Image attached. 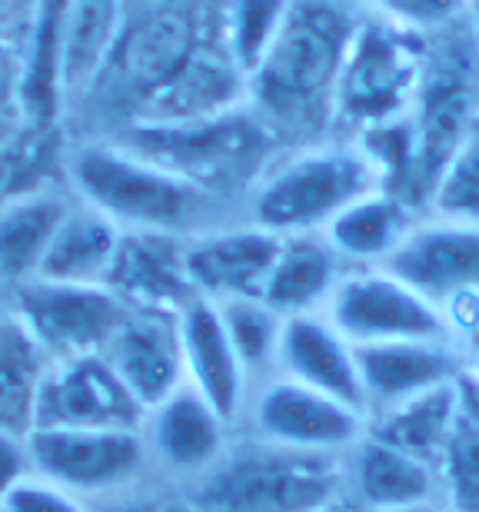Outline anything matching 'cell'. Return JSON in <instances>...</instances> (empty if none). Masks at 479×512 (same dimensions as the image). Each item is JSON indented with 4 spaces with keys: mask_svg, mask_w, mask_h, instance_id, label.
Masks as SVG:
<instances>
[{
    "mask_svg": "<svg viewBox=\"0 0 479 512\" xmlns=\"http://www.w3.org/2000/svg\"><path fill=\"white\" fill-rule=\"evenodd\" d=\"M353 34V20L326 0L290 4L270 50L247 77V104L277 143L313 147L333 120Z\"/></svg>",
    "mask_w": 479,
    "mask_h": 512,
    "instance_id": "obj_1",
    "label": "cell"
},
{
    "mask_svg": "<svg viewBox=\"0 0 479 512\" xmlns=\"http://www.w3.org/2000/svg\"><path fill=\"white\" fill-rule=\"evenodd\" d=\"M80 203L104 213L124 233H170L193 240L217 230L220 203L120 143H84L70 157Z\"/></svg>",
    "mask_w": 479,
    "mask_h": 512,
    "instance_id": "obj_2",
    "label": "cell"
},
{
    "mask_svg": "<svg viewBox=\"0 0 479 512\" xmlns=\"http://www.w3.org/2000/svg\"><path fill=\"white\" fill-rule=\"evenodd\" d=\"M200 512H320L346 499V456L303 453L253 436L190 479Z\"/></svg>",
    "mask_w": 479,
    "mask_h": 512,
    "instance_id": "obj_3",
    "label": "cell"
},
{
    "mask_svg": "<svg viewBox=\"0 0 479 512\" xmlns=\"http://www.w3.org/2000/svg\"><path fill=\"white\" fill-rule=\"evenodd\" d=\"M117 143L217 200L253 193L277 147L250 107L183 124H130Z\"/></svg>",
    "mask_w": 479,
    "mask_h": 512,
    "instance_id": "obj_4",
    "label": "cell"
},
{
    "mask_svg": "<svg viewBox=\"0 0 479 512\" xmlns=\"http://www.w3.org/2000/svg\"><path fill=\"white\" fill-rule=\"evenodd\" d=\"M383 190L360 143H313L273 163L250 193V223L277 233H323L353 200Z\"/></svg>",
    "mask_w": 479,
    "mask_h": 512,
    "instance_id": "obj_5",
    "label": "cell"
},
{
    "mask_svg": "<svg viewBox=\"0 0 479 512\" xmlns=\"http://www.w3.org/2000/svg\"><path fill=\"white\" fill-rule=\"evenodd\" d=\"M423 64V44L410 30L386 20L356 27L336 87L333 120H343L363 133L406 117L420 90Z\"/></svg>",
    "mask_w": 479,
    "mask_h": 512,
    "instance_id": "obj_6",
    "label": "cell"
},
{
    "mask_svg": "<svg viewBox=\"0 0 479 512\" xmlns=\"http://www.w3.org/2000/svg\"><path fill=\"white\" fill-rule=\"evenodd\" d=\"M323 313L353 346L400 340L456 343L450 316L383 266H346Z\"/></svg>",
    "mask_w": 479,
    "mask_h": 512,
    "instance_id": "obj_7",
    "label": "cell"
},
{
    "mask_svg": "<svg viewBox=\"0 0 479 512\" xmlns=\"http://www.w3.org/2000/svg\"><path fill=\"white\" fill-rule=\"evenodd\" d=\"M30 469L84 503L144 483L150 466L144 429H30Z\"/></svg>",
    "mask_w": 479,
    "mask_h": 512,
    "instance_id": "obj_8",
    "label": "cell"
},
{
    "mask_svg": "<svg viewBox=\"0 0 479 512\" xmlns=\"http://www.w3.org/2000/svg\"><path fill=\"white\" fill-rule=\"evenodd\" d=\"M7 296L10 313L24 323L50 363L104 353L130 310L107 286L27 280Z\"/></svg>",
    "mask_w": 479,
    "mask_h": 512,
    "instance_id": "obj_9",
    "label": "cell"
},
{
    "mask_svg": "<svg viewBox=\"0 0 479 512\" xmlns=\"http://www.w3.org/2000/svg\"><path fill=\"white\" fill-rule=\"evenodd\" d=\"M250 433L273 446L303 453L346 456L366 436V416L340 399L273 373L253 386L247 413Z\"/></svg>",
    "mask_w": 479,
    "mask_h": 512,
    "instance_id": "obj_10",
    "label": "cell"
},
{
    "mask_svg": "<svg viewBox=\"0 0 479 512\" xmlns=\"http://www.w3.org/2000/svg\"><path fill=\"white\" fill-rule=\"evenodd\" d=\"M383 270L453 316L463 306H479V223L416 220Z\"/></svg>",
    "mask_w": 479,
    "mask_h": 512,
    "instance_id": "obj_11",
    "label": "cell"
},
{
    "mask_svg": "<svg viewBox=\"0 0 479 512\" xmlns=\"http://www.w3.org/2000/svg\"><path fill=\"white\" fill-rule=\"evenodd\" d=\"M147 409L100 353L50 363L34 399V429H144Z\"/></svg>",
    "mask_w": 479,
    "mask_h": 512,
    "instance_id": "obj_12",
    "label": "cell"
},
{
    "mask_svg": "<svg viewBox=\"0 0 479 512\" xmlns=\"http://www.w3.org/2000/svg\"><path fill=\"white\" fill-rule=\"evenodd\" d=\"M280 243L283 237L257 223L217 227L187 240V276L193 293L213 303L260 300Z\"/></svg>",
    "mask_w": 479,
    "mask_h": 512,
    "instance_id": "obj_13",
    "label": "cell"
},
{
    "mask_svg": "<svg viewBox=\"0 0 479 512\" xmlns=\"http://www.w3.org/2000/svg\"><path fill=\"white\" fill-rule=\"evenodd\" d=\"M183 376L207 403L217 409L227 426H237L247 413L253 383L243 370L237 350H233L227 330L220 320V306L213 300H190L177 313Z\"/></svg>",
    "mask_w": 479,
    "mask_h": 512,
    "instance_id": "obj_14",
    "label": "cell"
},
{
    "mask_svg": "<svg viewBox=\"0 0 479 512\" xmlns=\"http://www.w3.org/2000/svg\"><path fill=\"white\" fill-rule=\"evenodd\" d=\"M353 350L366 399V423L406 399L453 383L466 366L460 346L443 340H400Z\"/></svg>",
    "mask_w": 479,
    "mask_h": 512,
    "instance_id": "obj_15",
    "label": "cell"
},
{
    "mask_svg": "<svg viewBox=\"0 0 479 512\" xmlns=\"http://www.w3.org/2000/svg\"><path fill=\"white\" fill-rule=\"evenodd\" d=\"M100 356L147 413L187 383L177 313L127 310L124 323L117 326Z\"/></svg>",
    "mask_w": 479,
    "mask_h": 512,
    "instance_id": "obj_16",
    "label": "cell"
},
{
    "mask_svg": "<svg viewBox=\"0 0 479 512\" xmlns=\"http://www.w3.org/2000/svg\"><path fill=\"white\" fill-rule=\"evenodd\" d=\"M227 433L230 426L217 409L187 383L173 389L144 419L150 463L183 479L203 476L227 453Z\"/></svg>",
    "mask_w": 479,
    "mask_h": 512,
    "instance_id": "obj_17",
    "label": "cell"
},
{
    "mask_svg": "<svg viewBox=\"0 0 479 512\" xmlns=\"http://www.w3.org/2000/svg\"><path fill=\"white\" fill-rule=\"evenodd\" d=\"M104 286L130 310L180 313L197 300L187 276V240L170 233H124Z\"/></svg>",
    "mask_w": 479,
    "mask_h": 512,
    "instance_id": "obj_18",
    "label": "cell"
},
{
    "mask_svg": "<svg viewBox=\"0 0 479 512\" xmlns=\"http://www.w3.org/2000/svg\"><path fill=\"white\" fill-rule=\"evenodd\" d=\"M277 373L340 399L366 416V399L356 370V350L326 313L287 316L277 343Z\"/></svg>",
    "mask_w": 479,
    "mask_h": 512,
    "instance_id": "obj_19",
    "label": "cell"
},
{
    "mask_svg": "<svg viewBox=\"0 0 479 512\" xmlns=\"http://www.w3.org/2000/svg\"><path fill=\"white\" fill-rule=\"evenodd\" d=\"M346 503L360 512L443 506L440 469L366 433L346 453Z\"/></svg>",
    "mask_w": 479,
    "mask_h": 512,
    "instance_id": "obj_20",
    "label": "cell"
},
{
    "mask_svg": "<svg viewBox=\"0 0 479 512\" xmlns=\"http://www.w3.org/2000/svg\"><path fill=\"white\" fill-rule=\"evenodd\" d=\"M343 273L346 263L336 256L323 233L283 237L260 300L283 320L303 313H323Z\"/></svg>",
    "mask_w": 479,
    "mask_h": 512,
    "instance_id": "obj_21",
    "label": "cell"
},
{
    "mask_svg": "<svg viewBox=\"0 0 479 512\" xmlns=\"http://www.w3.org/2000/svg\"><path fill=\"white\" fill-rule=\"evenodd\" d=\"M120 237H124V230L114 220H107L104 213L87 207V203H74L67 217L60 220L34 280L104 286L110 266H114Z\"/></svg>",
    "mask_w": 479,
    "mask_h": 512,
    "instance_id": "obj_22",
    "label": "cell"
},
{
    "mask_svg": "<svg viewBox=\"0 0 479 512\" xmlns=\"http://www.w3.org/2000/svg\"><path fill=\"white\" fill-rule=\"evenodd\" d=\"M74 207L54 190H24L0 207V286L17 290L34 280L60 220Z\"/></svg>",
    "mask_w": 479,
    "mask_h": 512,
    "instance_id": "obj_23",
    "label": "cell"
},
{
    "mask_svg": "<svg viewBox=\"0 0 479 512\" xmlns=\"http://www.w3.org/2000/svg\"><path fill=\"white\" fill-rule=\"evenodd\" d=\"M416 213L390 190H373L336 213L323 237L346 266H383L413 230Z\"/></svg>",
    "mask_w": 479,
    "mask_h": 512,
    "instance_id": "obj_24",
    "label": "cell"
},
{
    "mask_svg": "<svg viewBox=\"0 0 479 512\" xmlns=\"http://www.w3.org/2000/svg\"><path fill=\"white\" fill-rule=\"evenodd\" d=\"M120 4L124 0H64V27H60L64 97L90 87L110 64L120 37Z\"/></svg>",
    "mask_w": 479,
    "mask_h": 512,
    "instance_id": "obj_25",
    "label": "cell"
},
{
    "mask_svg": "<svg viewBox=\"0 0 479 512\" xmlns=\"http://www.w3.org/2000/svg\"><path fill=\"white\" fill-rule=\"evenodd\" d=\"M456 413H460V406H456V380H453L373 416L366 423V433L386 446L403 449V453L440 469L443 449L450 443V433L456 426Z\"/></svg>",
    "mask_w": 479,
    "mask_h": 512,
    "instance_id": "obj_26",
    "label": "cell"
},
{
    "mask_svg": "<svg viewBox=\"0 0 479 512\" xmlns=\"http://www.w3.org/2000/svg\"><path fill=\"white\" fill-rule=\"evenodd\" d=\"M60 27H64V0H37L20 57V114L30 127H47L64 100Z\"/></svg>",
    "mask_w": 479,
    "mask_h": 512,
    "instance_id": "obj_27",
    "label": "cell"
},
{
    "mask_svg": "<svg viewBox=\"0 0 479 512\" xmlns=\"http://www.w3.org/2000/svg\"><path fill=\"white\" fill-rule=\"evenodd\" d=\"M50 360L14 313L0 316V433L27 439L34 429V399Z\"/></svg>",
    "mask_w": 479,
    "mask_h": 512,
    "instance_id": "obj_28",
    "label": "cell"
},
{
    "mask_svg": "<svg viewBox=\"0 0 479 512\" xmlns=\"http://www.w3.org/2000/svg\"><path fill=\"white\" fill-rule=\"evenodd\" d=\"M217 306L223 330H227L250 383L257 386L277 373V343L283 316L273 313L263 300H227Z\"/></svg>",
    "mask_w": 479,
    "mask_h": 512,
    "instance_id": "obj_29",
    "label": "cell"
},
{
    "mask_svg": "<svg viewBox=\"0 0 479 512\" xmlns=\"http://www.w3.org/2000/svg\"><path fill=\"white\" fill-rule=\"evenodd\" d=\"M430 213L440 220L479 223V114L440 173V183L430 197Z\"/></svg>",
    "mask_w": 479,
    "mask_h": 512,
    "instance_id": "obj_30",
    "label": "cell"
},
{
    "mask_svg": "<svg viewBox=\"0 0 479 512\" xmlns=\"http://www.w3.org/2000/svg\"><path fill=\"white\" fill-rule=\"evenodd\" d=\"M290 0H230L227 17V47L233 64L250 77L263 54L270 50L273 37L283 27Z\"/></svg>",
    "mask_w": 479,
    "mask_h": 512,
    "instance_id": "obj_31",
    "label": "cell"
},
{
    "mask_svg": "<svg viewBox=\"0 0 479 512\" xmlns=\"http://www.w3.org/2000/svg\"><path fill=\"white\" fill-rule=\"evenodd\" d=\"M440 483L450 512H479V429L460 413L440 459Z\"/></svg>",
    "mask_w": 479,
    "mask_h": 512,
    "instance_id": "obj_32",
    "label": "cell"
},
{
    "mask_svg": "<svg viewBox=\"0 0 479 512\" xmlns=\"http://www.w3.org/2000/svg\"><path fill=\"white\" fill-rule=\"evenodd\" d=\"M373 10H380L386 24L420 34V30L453 27L466 14L470 0H366Z\"/></svg>",
    "mask_w": 479,
    "mask_h": 512,
    "instance_id": "obj_33",
    "label": "cell"
},
{
    "mask_svg": "<svg viewBox=\"0 0 479 512\" xmlns=\"http://www.w3.org/2000/svg\"><path fill=\"white\" fill-rule=\"evenodd\" d=\"M0 512H90L80 496L30 473L0 493Z\"/></svg>",
    "mask_w": 479,
    "mask_h": 512,
    "instance_id": "obj_34",
    "label": "cell"
},
{
    "mask_svg": "<svg viewBox=\"0 0 479 512\" xmlns=\"http://www.w3.org/2000/svg\"><path fill=\"white\" fill-rule=\"evenodd\" d=\"M90 512H200L193 506V499L183 493H173V489H154V486H130L120 489L114 496H104L97 503H87Z\"/></svg>",
    "mask_w": 479,
    "mask_h": 512,
    "instance_id": "obj_35",
    "label": "cell"
},
{
    "mask_svg": "<svg viewBox=\"0 0 479 512\" xmlns=\"http://www.w3.org/2000/svg\"><path fill=\"white\" fill-rule=\"evenodd\" d=\"M456 406H460V416L466 423H473L479 429V373L470 363L456 376Z\"/></svg>",
    "mask_w": 479,
    "mask_h": 512,
    "instance_id": "obj_36",
    "label": "cell"
},
{
    "mask_svg": "<svg viewBox=\"0 0 479 512\" xmlns=\"http://www.w3.org/2000/svg\"><path fill=\"white\" fill-rule=\"evenodd\" d=\"M17 173H20V157L14 153V143L0 147V207L7 200H14L17 193H24L30 187H17Z\"/></svg>",
    "mask_w": 479,
    "mask_h": 512,
    "instance_id": "obj_37",
    "label": "cell"
},
{
    "mask_svg": "<svg viewBox=\"0 0 479 512\" xmlns=\"http://www.w3.org/2000/svg\"><path fill=\"white\" fill-rule=\"evenodd\" d=\"M320 512H356V509L343 499V503H333V506H326V509H320Z\"/></svg>",
    "mask_w": 479,
    "mask_h": 512,
    "instance_id": "obj_38",
    "label": "cell"
},
{
    "mask_svg": "<svg viewBox=\"0 0 479 512\" xmlns=\"http://www.w3.org/2000/svg\"><path fill=\"white\" fill-rule=\"evenodd\" d=\"M396 512H443V506H423V509H396Z\"/></svg>",
    "mask_w": 479,
    "mask_h": 512,
    "instance_id": "obj_39",
    "label": "cell"
},
{
    "mask_svg": "<svg viewBox=\"0 0 479 512\" xmlns=\"http://www.w3.org/2000/svg\"><path fill=\"white\" fill-rule=\"evenodd\" d=\"M443 512H450V509H446V506H443Z\"/></svg>",
    "mask_w": 479,
    "mask_h": 512,
    "instance_id": "obj_40",
    "label": "cell"
}]
</instances>
